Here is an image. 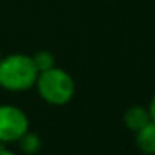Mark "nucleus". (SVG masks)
<instances>
[{"label":"nucleus","instance_id":"f03ea898","mask_svg":"<svg viewBox=\"0 0 155 155\" xmlns=\"http://www.w3.org/2000/svg\"><path fill=\"white\" fill-rule=\"evenodd\" d=\"M38 97L48 105H67L75 95V80L67 70L60 67H52L48 70L38 72L35 80Z\"/></svg>","mask_w":155,"mask_h":155},{"label":"nucleus","instance_id":"7ed1b4c3","mask_svg":"<svg viewBox=\"0 0 155 155\" xmlns=\"http://www.w3.org/2000/svg\"><path fill=\"white\" fill-rule=\"evenodd\" d=\"M30 130V118L20 107L0 104V143L18 142L25 132Z\"/></svg>","mask_w":155,"mask_h":155},{"label":"nucleus","instance_id":"6e6552de","mask_svg":"<svg viewBox=\"0 0 155 155\" xmlns=\"http://www.w3.org/2000/svg\"><path fill=\"white\" fill-rule=\"evenodd\" d=\"M148 114H150V120H153L155 122V94H153V97L150 98V104H148Z\"/></svg>","mask_w":155,"mask_h":155},{"label":"nucleus","instance_id":"20e7f679","mask_svg":"<svg viewBox=\"0 0 155 155\" xmlns=\"http://www.w3.org/2000/svg\"><path fill=\"white\" fill-rule=\"evenodd\" d=\"M148 122H150V114H148V108L143 105H132L124 112V125L134 134Z\"/></svg>","mask_w":155,"mask_h":155},{"label":"nucleus","instance_id":"0eeeda50","mask_svg":"<svg viewBox=\"0 0 155 155\" xmlns=\"http://www.w3.org/2000/svg\"><path fill=\"white\" fill-rule=\"evenodd\" d=\"M32 60H34V65L37 67L38 72L48 70V68L55 67V57L52 52L48 50H38L32 55Z\"/></svg>","mask_w":155,"mask_h":155},{"label":"nucleus","instance_id":"f257e3e1","mask_svg":"<svg viewBox=\"0 0 155 155\" xmlns=\"http://www.w3.org/2000/svg\"><path fill=\"white\" fill-rule=\"evenodd\" d=\"M38 70L32 55L10 54L0 58V88L7 92H27L35 87Z\"/></svg>","mask_w":155,"mask_h":155},{"label":"nucleus","instance_id":"39448f33","mask_svg":"<svg viewBox=\"0 0 155 155\" xmlns=\"http://www.w3.org/2000/svg\"><path fill=\"white\" fill-rule=\"evenodd\" d=\"M135 145L143 155H155V122L150 120L147 125L135 132Z\"/></svg>","mask_w":155,"mask_h":155},{"label":"nucleus","instance_id":"9d476101","mask_svg":"<svg viewBox=\"0 0 155 155\" xmlns=\"http://www.w3.org/2000/svg\"><path fill=\"white\" fill-rule=\"evenodd\" d=\"M0 58H2V57H0Z\"/></svg>","mask_w":155,"mask_h":155},{"label":"nucleus","instance_id":"423d86ee","mask_svg":"<svg viewBox=\"0 0 155 155\" xmlns=\"http://www.w3.org/2000/svg\"><path fill=\"white\" fill-rule=\"evenodd\" d=\"M18 145H20V150L27 155H35L38 150L42 148V138L38 134L35 132H25L24 135L18 140Z\"/></svg>","mask_w":155,"mask_h":155},{"label":"nucleus","instance_id":"1a4fd4ad","mask_svg":"<svg viewBox=\"0 0 155 155\" xmlns=\"http://www.w3.org/2000/svg\"><path fill=\"white\" fill-rule=\"evenodd\" d=\"M0 155H17V152H14V150H8V148H5L4 145L0 143Z\"/></svg>","mask_w":155,"mask_h":155}]
</instances>
